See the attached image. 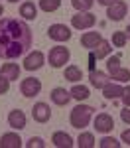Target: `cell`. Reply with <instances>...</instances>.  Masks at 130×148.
I'll list each match as a JSON object with an SVG mask.
<instances>
[{
  "instance_id": "32",
  "label": "cell",
  "mask_w": 130,
  "mask_h": 148,
  "mask_svg": "<svg viewBox=\"0 0 130 148\" xmlns=\"http://www.w3.org/2000/svg\"><path fill=\"white\" fill-rule=\"evenodd\" d=\"M120 99H122V105H124V107H130V85H128V87H124V91H122V97H120Z\"/></svg>"
},
{
  "instance_id": "28",
  "label": "cell",
  "mask_w": 130,
  "mask_h": 148,
  "mask_svg": "<svg viewBox=\"0 0 130 148\" xmlns=\"http://www.w3.org/2000/svg\"><path fill=\"white\" fill-rule=\"evenodd\" d=\"M120 144H122V142H118L114 136H103L101 142H99L101 148H120Z\"/></svg>"
},
{
  "instance_id": "37",
  "label": "cell",
  "mask_w": 130,
  "mask_h": 148,
  "mask_svg": "<svg viewBox=\"0 0 130 148\" xmlns=\"http://www.w3.org/2000/svg\"><path fill=\"white\" fill-rule=\"evenodd\" d=\"M124 32H126V38H128V40H130V24H128V28H126Z\"/></svg>"
},
{
  "instance_id": "23",
  "label": "cell",
  "mask_w": 130,
  "mask_h": 148,
  "mask_svg": "<svg viewBox=\"0 0 130 148\" xmlns=\"http://www.w3.org/2000/svg\"><path fill=\"white\" fill-rule=\"evenodd\" d=\"M108 75H110V79H114L116 83H128V81H130V71H128V69H124V67L112 69Z\"/></svg>"
},
{
  "instance_id": "15",
  "label": "cell",
  "mask_w": 130,
  "mask_h": 148,
  "mask_svg": "<svg viewBox=\"0 0 130 148\" xmlns=\"http://www.w3.org/2000/svg\"><path fill=\"white\" fill-rule=\"evenodd\" d=\"M51 142L55 144L57 148H71L75 142H73V138L71 134L67 132H63V130H57V132H53V136H51Z\"/></svg>"
},
{
  "instance_id": "22",
  "label": "cell",
  "mask_w": 130,
  "mask_h": 148,
  "mask_svg": "<svg viewBox=\"0 0 130 148\" xmlns=\"http://www.w3.org/2000/svg\"><path fill=\"white\" fill-rule=\"evenodd\" d=\"M71 97L73 99H77V101H85V99H89L91 97V93H89V87H85V85H73L69 89Z\"/></svg>"
},
{
  "instance_id": "9",
  "label": "cell",
  "mask_w": 130,
  "mask_h": 148,
  "mask_svg": "<svg viewBox=\"0 0 130 148\" xmlns=\"http://www.w3.org/2000/svg\"><path fill=\"white\" fill-rule=\"evenodd\" d=\"M112 128H114V121H112L110 114H108V113L97 114V119H95V130H97V132L106 134V132H110Z\"/></svg>"
},
{
  "instance_id": "21",
  "label": "cell",
  "mask_w": 130,
  "mask_h": 148,
  "mask_svg": "<svg viewBox=\"0 0 130 148\" xmlns=\"http://www.w3.org/2000/svg\"><path fill=\"white\" fill-rule=\"evenodd\" d=\"M63 77L67 81H71V83H77V81L83 79V71L77 65H67L65 67V73H63Z\"/></svg>"
},
{
  "instance_id": "35",
  "label": "cell",
  "mask_w": 130,
  "mask_h": 148,
  "mask_svg": "<svg viewBox=\"0 0 130 148\" xmlns=\"http://www.w3.org/2000/svg\"><path fill=\"white\" fill-rule=\"evenodd\" d=\"M95 61H97V57H95V53L91 51V53H89V71H95Z\"/></svg>"
},
{
  "instance_id": "4",
  "label": "cell",
  "mask_w": 130,
  "mask_h": 148,
  "mask_svg": "<svg viewBox=\"0 0 130 148\" xmlns=\"http://www.w3.org/2000/svg\"><path fill=\"white\" fill-rule=\"evenodd\" d=\"M97 24V18L91 12H77L75 16H71V26L75 30H89Z\"/></svg>"
},
{
  "instance_id": "5",
  "label": "cell",
  "mask_w": 130,
  "mask_h": 148,
  "mask_svg": "<svg viewBox=\"0 0 130 148\" xmlns=\"http://www.w3.org/2000/svg\"><path fill=\"white\" fill-rule=\"evenodd\" d=\"M20 93H22L24 97H28V99L39 95L42 93V81L35 79V77H26V79H22V83H20Z\"/></svg>"
},
{
  "instance_id": "36",
  "label": "cell",
  "mask_w": 130,
  "mask_h": 148,
  "mask_svg": "<svg viewBox=\"0 0 130 148\" xmlns=\"http://www.w3.org/2000/svg\"><path fill=\"white\" fill-rule=\"evenodd\" d=\"M97 2H99L101 6H110V4H112V2H116V0H97Z\"/></svg>"
},
{
  "instance_id": "33",
  "label": "cell",
  "mask_w": 130,
  "mask_h": 148,
  "mask_svg": "<svg viewBox=\"0 0 130 148\" xmlns=\"http://www.w3.org/2000/svg\"><path fill=\"white\" fill-rule=\"evenodd\" d=\"M120 119H122V123L130 125V107H124V109L120 111Z\"/></svg>"
},
{
  "instance_id": "1",
  "label": "cell",
  "mask_w": 130,
  "mask_h": 148,
  "mask_svg": "<svg viewBox=\"0 0 130 148\" xmlns=\"http://www.w3.org/2000/svg\"><path fill=\"white\" fill-rule=\"evenodd\" d=\"M32 46L30 26L18 18H0V57L16 59Z\"/></svg>"
},
{
  "instance_id": "18",
  "label": "cell",
  "mask_w": 130,
  "mask_h": 148,
  "mask_svg": "<svg viewBox=\"0 0 130 148\" xmlns=\"http://www.w3.org/2000/svg\"><path fill=\"white\" fill-rule=\"evenodd\" d=\"M0 75L6 77V79H10V81H16L20 77V65L18 63H4L2 69H0Z\"/></svg>"
},
{
  "instance_id": "34",
  "label": "cell",
  "mask_w": 130,
  "mask_h": 148,
  "mask_svg": "<svg viewBox=\"0 0 130 148\" xmlns=\"http://www.w3.org/2000/svg\"><path fill=\"white\" fill-rule=\"evenodd\" d=\"M120 140H122L124 144H128V146H130V128H126V130L120 134Z\"/></svg>"
},
{
  "instance_id": "2",
  "label": "cell",
  "mask_w": 130,
  "mask_h": 148,
  "mask_svg": "<svg viewBox=\"0 0 130 148\" xmlns=\"http://www.w3.org/2000/svg\"><path fill=\"white\" fill-rule=\"evenodd\" d=\"M93 107H89V105H77L69 114V123L73 128H79L83 130L85 126L91 123V116H93Z\"/></svg>"
},
{
  "instance_id": "12",
  "label": "cell",
  "mask_w": 130,
  "mask_h": 148,
  "mask_svg": "<svg viewBox=\"0 0 130 148\" xmlns=\"http://www.w3.org/2000/svg\"><path fill=\"white\" fill-rule=\"evenodd\" d=\"M49 97H51V101L55 103V105H59V107H65V105L73 99L71 93L67 91L65 87H55V89H51V95H49Z\"/></svg>"
},
{
  "instance_id": "19",
  "label": "cell",
  "mask_w": 130,
  "mask_h": 148,
  "mask_svg": "<svg viewBox=\"0 0 130 148\" xmlns=\"http://www.w3.org/2000/svg\"><path fill=\"white\" fill-rule=\"evenodd\" d=\"M20 16L24 20H35L37 18V6L34 2H22L20 4Z\"/></svg>"
},
{
  "instance_id": "39",
  "label": "cell",
  "mask_w": 130,
  "mask_h": 148,
  "mask_svg": "<svg viewBox=\"0 0 130 148\" xmlns=\"http://www.w3.org/2000/svg\"><path fill=\"white\" fill-rule=\"evenodd\" d=\"M10 2H18V0H10Z\"/></svg>"
},
{
  "instance_id": "10",
  "label": "cell",
  "mask_w": 130,
  "mask_h": 148,
  "mask_svg": "<svg viewBox=\"0 0 130 148\" xmlns=\"http://www.w3.org/2000/svg\"><path fill=\"white\" fill-rule=\"evenodd\" d=\"M32 116H34L35 123H47L49 119H51V109H49V105L47 103H35L34 109H32Z\"/></svg>"
},
{
  "instance_id": "11",
  "label": "cell",
  "mask_w": 130,
  "mask_h": 148,
  "mask_svg": "<svg viewBox=\"0 0 130 148\" xmlns=\"http://www.w3.org/2000/svg\"><path fill=\"white\" fill-rule=\"evenodd\" d=\"M8 125H10L14 130L26 128V114H24V111H20V109L10 111V113H8Z\"/></svg>"
},
{
  "instance_id": "8",
  "label": "cell",
  "mask_w": 130,
  "mask_h": 148,
  "mask_svg": "<svg viewBox=\"0 0 130 148\" xmlns=\"http://www.w3.org/2000/svg\"><path fill=\"white\" fill-rule=\"evenodd\" d=\"M44 63H46V56L42 53V51H32L30 56H26L24 59V69H28V71H35V69H42L44 67Z\"/></svg>"
},
{
  "instance_id": "13",
  "label": "cell",
  "mask_w": 130,
  "mask_h": 148,
  "mask_svg": "<svg viewBox=\"0 0 130 148\" xmlns=\"http://www.w3.org/2000/svg\"><path fill=\"white\" fill-rule=\"evenodd\" d=\"M122 91H124V87L120 85V83H106L105 87H103V95H105L106 101H114V99H120L122 97Z\"/></svg>"
},
{
  "instance_id": "7",
  "label": "cell",
  "mask_w": 130,
  "mask_h": 148,
  "mask_svg": "<svg viewBox=\"0 0 130 148\" xmlns=\"http://www.w3.org/2000/svg\"><path fill=\"white\" fill-rule=\"evenodd\" d=\"M47 36L53 42H67V40H71V30L65 24H51L47 28Z\"/></svg>"
},
{
  "instance_id": "30",
  "label": "cell",
  "mask_w": 130,
  "mask_h": 148,
  "mask_svg": "<svg viewBox=\"0 0 130 148\" xmlns=\"http://www.w3.org/2000/svg\"><path fill=\"white\" fill-rule=\"evenodd\" d=\"M116 67H120V57H118V56L108 57V59H106V71L110 73L112 69H116Z\"/></svg>"
},
{
  "instance_id": "14",
  "label": "cell",
  "mask_w": 130,
  "mask_h": 148,
  "mask_svg": "<svg viewBox=\"0 0 130 148\" xmlns=\"http://www.w3.org/2000/svg\"><path fill=\"white\" fill-rule=\"evenodd\" d=\"M89 81H91V85H93L95 89H103L106 83L110 81V75H106L103 71H99V69H95L89 73Z\"/></svg>"
},
{
  "instance_id": "31",
  "label": "cell",
  "mask_w": 130,
  "mask_h": 148,
  "mask_svg": "<svg viewBox=\"0 0 130 148\" xmlns=\"http://www.w3.org/2000/svg\"><path fill=\"white\" fill-rule=\"evenodd\" d=\"M8 91H10V79L0 75V95H6Z\"/></svg>"
},
{
  "instance_id": "24",
  "label": "cell",
  "mask_w": 130,
  "mask_h": 148,
  "mask_svg": "<svg viewBox=\"0 0 130 148\" xmlns=\"http://www.w3.org/2000/svg\"><path fill=\"white\" fill-rule=\"evenodd\" d=\"M97 142H95V134L93 132H81L79 138H77V146L79 148H93Z\"/></svg>"
},
{
  "instance_id": "25",
  "label": "cell",
  "mask_w": 130,
  "mask_h": 148,
  "mask_svg": "<svg viewBox=\"0 0 130 148\" xmlns=\"http://www.w3.org/2000/svg\"><path fill=\"white\" fill-rule=\"evenodd\" d=\"M37 6H39V10H44V12L49 14V12H55L59 6H61V0H39Z\"/></svg>"
},
{
  "instance_id": "29",
  "label": "cell",
  "mask_w": 130,
  "mask_h": 148,
  "mask_svg": "<svg viewBox=\"0 0 130 148\" xmlns=\"http://www.w3.org/2000/svg\"><path fill=\"white\" fill-rule=\"evenodd\" d=\"M26 146L28 148H46V142H44V138H39V136H32L28 142H26Z\"/></svg>"
},
{
  "instance_id": "20",
  "label": "cell",
  "mask_w": 130,
  "mask_h": 148,
  "mask_svg": "<svg viewBox=\"0 0 130 148\" xmlns=\"http://www.w3.org/2000/svg\"><path fill=\"white\" fill-rule=\"evenodd\" d=\"M91 51L95 53L97 59H105V57H108V53L112 51V44H110V42H106V40H101V42L97 44V47H93Z\"/></svg>"
},
{
  "instance_id": "17",
  "label": "cell",
  "mask_w": 130,
  "mask_h": 148,
  "mask_svg": "<svg viewBox=\"0 0 130 148\" xmlns=\"http://www.w3.org/2000/svg\"><path fill=\"white\" fill-rule=\"evenodd\" d=\"M103 40V36H101V32H85V34L81 36V46L85 47V49H93V47H97V44Z\"/></svg>"
},
{
  "instance_id": "6",
  "label": "cell",
  "mask_w": 130,
  "mask_h": 148,
  "mask_svg": "<svg viewBox=\"0 0 130 148\" xmlns=\"http://www.w3.org/2000/svg\"><path fill=\"white\" fill-rule=\"evenodd\" d=\"M126 12H128V4H126L124 0H116V2H112L110 6H106V16H108V20H112V22H120V20L126 16Z\"/></svg>"
},
{
  "instance_id": "16",
  "label": "cell",
  "mask_w": 130,
  "mask_h": 148,
  "mask_svg": "<svg viewBox=\"0 0 130 148\" xmlns=\"http://www.w3.org/2000/svg\"><path fill=\"white\" fill-rule=\"evenodd\" d=\"M22 146V138L16 132H6L0 138V148H20Z\"/></svg>"
},
{
  "instance_id": "3",
  "label": "cell",
  "mask_w": 130,
  "mask_h": 148,
  "mask_svg": "<svg viewBox=\"0 0 130 148\" xmlns=\"http://www.w3.org/2000/svg\"><path fill=\"white\" fill-rule=\"evenodd\" d=\"M69 57H71V51L65 46H55V47L49 49L47 59H49V65H51L53 69H59V67H63V65L69 61Z\"/></svg>"
},
{
  "instance_id": "26",
  "label": "cell",
  "mask_w": 130,
  "mask_h": 148,
  "mask_svg": "<svg viewBox=\"0 0 130 148\" xmlns=\"http://www.w3.org/2000/svg\"><path fill=\"white\" fill-rule=\"evenodd\" d=\"M93 4H95V0H71V6L77 12H89L93 8Z\"/></svg>"
},
{
  "instance_id": "27",
  "label": "cell",
  "mask_w": 130,
  "mask_h": 148,
  "mask_svg": "<svg viewBox=\"0 0 130 148\" xmlns=\"http://www.w3.org/2000/svg\"><path fill=\"white\" fill-rule=\"evenodd\" d=\"M126 42H128V38H126V32H114L112 34V46L114 47H124L126 46Z\"/></svg>"
},
{
  "instance_id": "38",
  "label": "cell",
  "mask_w": 130,
  "mask_h": 148,
  "mask_svg": "<svg viewBox=\"0 0 130 148\" xmlns=\"http://www.w3.org/2000/svg\"><path fill=\"white\" fill-rule=\"evenodd\" d=\"M2 14H4V8H2V4H0V16H2Z\"/></svg>"
}]
</instances>
